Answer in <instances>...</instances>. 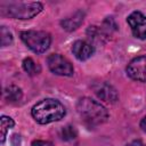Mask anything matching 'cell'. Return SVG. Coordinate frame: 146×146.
Masks as SVG:
<instances>
[{
    "label": "cell",
    "instance_id": "277c9868",
    "mask_svg": "<svg viewBox=\"0 0 146 146\" xmlns=\"http://www.w3.org/2000/svg\"><path fill=\"white\" fill-rule=\"evenodd\" d=\"M21 39L32 51L36 54L44 52L51 42L50 34L44 31H24L21 33Z\"/></svg>",
    "mask_w": 146,
    "mask_h": 146
},
{
    "label": "cell",
    "instance_id": "7c38bea8",
    "mask_svg": "<svg viewBox=\"0 0 146 146\" xmlns=\"http://www.w3.org/2000/svg\"><path fill=\"white\" fill-rule=\"evenodd\" d=\"M23 68H24V71H25L29 75H36V74H39L40 71H41L40 65H39L38 63H35V62H34L32 58H30V57H27V58H25V59L23 60Z\"/></svg>",
    "mask_w": 146,
    "mask_h": 146
},
{
    "label": "cell",
    "instance_id": "3957f363",
    "mask_svg": "<svg viewBox=\"0 0 146 146\" xmlns=\"http://www.w3.org/2000/svg\"><path fill=\"white\" fill-rule=\"evenodd\" d=\"M40 2H9L1 3L2 14L17 19H30L42 10Z\"/></svg>",
    "mask_w": 146,
    "mask_h": 146
},
{
    "label": "cell",
    "instance_id": "6da1fadb",
    "mask_svg": "<svg viewBox=\"0 0 146 146\" xmlns=\"http://www.w3.org/2000/svg\"><path fill=\"white\" fill-rule=\"evenodd\" d=\"M31 114L38 123L47 124L63 119L65 115V107L60 102L52 98H47L36 103L32 107Z\"/></svg>",
    "mask_w": 146,
    "mask_h": 146
},
{
    "label": "cell",
    "instance_id": "e0dca14e",
    "mask_svg": "<svg viewBox=\"0 0 146 146\" xmlns=\"http://www.w3.org/2000/svg\"><path fill=\"white\" fill-rule=\"evenodd\" d=\"M128 146H145V144L143 141H140V140H133Z\"/></svg>",
    "mask_w": 146,
    "mask_h": 146
},
{
    "label": "cell",
    "instance_id": "4fadbf2b",
    "mask_svg": "<svg viewBox=\"0 0 146 146\" xmlns=\"http://www.w3.org/2000/svg\"><path fill=\"white\" fill-rule=\"evenodd\" d=\"M1 143L5 141L6 139V136H7V131L14 127V120L9 116H6V115H2L1 116Z\"/></svg>",
    "mask_w": 146,
    "mask_h": 146
},
{
    "label": "cell",
    "instance_id": "9a60e30c",
    "mask_svg": "<svg viewBox=\"0 0 146 146\" xmlns=\"http://www.w3.org/2000/svg\"><path fill=\"white\" fill-rule=\"evenodd\" d=\"M60 136L64 140H71V139H74L76 137V130L74 129V127L72 125H66L62 129V132H60Z\"/></svg>",
    "mask_w": 146,
    "mask_h": 146
},
{
    "label": "cell",
    "instance_id": "30bf717a",
    "mask_svg": "<svg viewBox=\"0 0 146 146\" xmlns=\"http://www.w3.org/2000/svg\"><path fill=\"white\" fill-rule=\"evenodd\" d=\"M83 17H84V14L81 10H78L71 17L63 19L60 24H62L63 29H65L66 31H73L81 25V23L83 22Z\"/></svg>",
    "mask_w": 146,
    "mask_h": 146
},
{
    "label": "cell",
    "instance_id": "8fae6325",
    "mask_svg": "<svg viewBox=\"0 0 146 146\" xmlns=\"http://www.w3.org/2000/svg\"><path fill=\"white\" fill-rule=\"evenodd\" d=\"M3 95H5V99L8 103H17L23 97V92H22L21 88L16 87V86L7 87L5 89V91H3Z\"/></svg>",
    "mask_w": 146,
    "mask_h": 146
},
{
    "label": "cell",
    "instance_id": "ac0fdd59",
    "mask_svg": "<svg viewBox=\"0 0 146 146\" xmlns=\"http://www.w3.org/2000/svg\"><path fill=\"white\" fill-rule=\"evenodd\" d=\"M140 128H141L144 131H146V116L140 121Z\"/></svg>",
    "mask_w": 146,
    "mask_h": 146
},
{
    "label": "cell",
    "instance_id": "7a4b0ae2",
    "mask_svg": "<svg viewBox=\"0 0 146 146\" xmlns=\"http://www.w3.org/2000/svg\"><path fill=\"white\" fill-rule=\"evenodd\" d=\"M76 111L83 122L91 127L104 123L108 117L106 108L98 102L88 97L79 99L76 104Z\"/></svg>",
    "mask_w": 146,
    "mask_h": 146
},
{
    "label": "cell",
    "instance_id": "5bb4252c",
    "mask_svg": "<svg viewBox=\"0 0 146 146\" xmlns=\"http://www.w3.org/2000/svg\"><path fill=\"white\" fill-rule=\"evenodd\" d=\"M0 35H1L0 40H1V46L2 47L9 46L13 42V35L9 32V30H7L6 26H1L0 27Z\"/></svg>",
    "mask_w": 146,
    "mask_h": 146
},
{
    "label": "cell",
    "instance_id": "5b68a950",
    "mask_svg": "<svg viewBox=\"0 0 146 146\" xmlns=\"http://www.w3.org/2000/svg\"><path fill=\"white\" fill-rule=\"evenodd\" d=\"M47 64L49 70L57 74V75H64V76H71L74 72L73 66L68 59L63 57L59 54H51L47 58Z\"/></svg>",
    "mask_w": 146,
    "mask_h": 146
},
{
    "label": "cell",
    "instance_id": "9c48e42d",
    "mask_svg": "<svg viewBox=\"0 0 146 146\" xmlns=\"http://www.w3.org/2000/svg\"><path fill=\"white\" fill-rule=\"evenodd\" d=\"M72 51L79 60H86L90 58L91 55L94 54V46L87 41L78 40L73 43Z\"/></svg>",
    "mask_w": 146,
    "mask_h": 146
},
{
    "label": "cell",
    "instance_id": "ba28073f",
    "mask_svg": "<svg viewBox=\"0 0 146 146\" xmlns=\"http://www.w3.org/2000/svg\"><path fill=\"white\" fill-rule=\"evenodd\" d=\"M94 90H95V94L98 96V98H100L104 102L114 103L117 100L119 96L115 88H113L108 83H105V82L97 83L96 86H94Z\"/></svg>",
    "mask_w": 146,
    "mask_h": 146
},
{
    "label": "cell",
    "instance_id": "52a82bcc",
    "mask_svg": "<svg viewBox=\"0 0 146 146\" xmlns=\"http://www.w3.org/2000/svg\"><path fill=\"white\" fill-rule=\"evenodd\" d=\"M127 22L132 31V34L138 39H146V16L140 11L131 13Z\"/></svg>",
    "mask_w": 146,
    "mask_h": 146
},
{
    "label": "cell",
    "instance_id": "8992f818",
    "mask_svg": "<svg viewBox=\"0 0 146 146\" xmlns=\"http://www.w3.org/2000/svg\"><path fill=\"white\" fill-rule=\"evenodd\" d=\"M127 74L136 81H146V55L133 58L127 66Z\"/></svg>",
    "mask_w": 146,
    "mask_h": 146
},
{
    "label": "cell",
    "instance_id": "2e32d148",
    "mask_svg": "<svg viewBox=\"0 0 146 146\" xmlns=\"http://www.w3.org/2000/svg\"><path fill=\"white\" fill-rule=\"evenodd\" d=\"M31 146H52V145H51V143L46 141V140H34V141H32Z\"/></svg>",
    "mask_w": 146,
    "mask_h": 146
}]
</instances>
